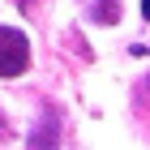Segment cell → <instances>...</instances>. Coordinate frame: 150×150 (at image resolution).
<instances>
[{"label":"cell","mask_w":150,"mask_h":150,"mask_svg":"<svg viewBox=\"0 0 150 150\" xmlns=\"http://www.w3.org/2000/svg\"><path fill=\"white\" fill-rule=\"evenodd\" d=\"M90 17L103 22V26H116V22H120V0H94V4H90Z\"/></svg>","instance_id":"7a4b0ae2"},{"label":"cell","mask_w":150,"mask_h":150,"mask_svg":"<svg viewBox=\"0 0 150 150\" xmlns=\"http://www.w3.org/2000/svg\"><path fill=\"white\" fill-rule=\"evenodd\" d=\"M142 17H146V22H150V0H142Z\"/></svg>","instance_id":"277c9868"},{"label":"cell","mask_w":150,"mask_h":150,"mask_svg":"<svg viewBox=\"0 0 150 150\" xmlns=\"http://www.w3.org/2000/svg\"><path fill=\"white\" fill-rule=\"evenodd\" d=\"M30 146H56V116H47V125L43 129H35V133H30Z\"/></svg>","instance_id":"3957f363"},{"label":"cell","mask_w":150,"mask_h":150,"mask_svg":"<svg viewBox=\"0 0 150 150\" xmlns=\"http://www.w3.org/2000/svg\"><path fill=\"white\" fill-rule=\"evenodd\" d=\"M0 133H4V116H0Z\"/></svg>","instance_id":"5b68a950"},{"label":"cell","mask_w":150,"mask_h":150,"mask_svg":"<svg viewBox=\"0 0 150 150\" xmlns=\"http://www.w3.org/2000/svg\"><path fill=\"white\" fill-rule=\"evenodd\" d=\"M30 69V43L22 30L0 26V77H22Z\"/></svg>","instance_id":"6da1fadb"},{"label":"cell","mask_w":150,"mask_h":150,"mask_svg":"<svg viewBox=\"0 0 150 150\" xmlns=\"http://www.w3.org/2000/svg\"><path fill=\"white\" fill-rule=\"evenodd\" d=\"M146 86H150V81H146Z\"/></svg>","instance_id":"8992f818"}]
</instances>
